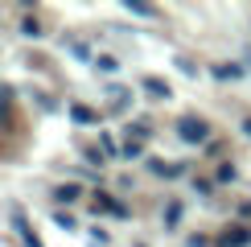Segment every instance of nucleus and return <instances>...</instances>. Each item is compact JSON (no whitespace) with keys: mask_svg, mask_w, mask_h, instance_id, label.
Listing matches in <instances>:
<instances>
[{"mask_svg":"<svg viewBox=\"0 0 251 247\" xmlns=\"http://www.w3.org/2000/svg\"><path fill=\"white\" fill-rule=\"evenodd\" d=\"M128 132H136V136H140V140H144V136H149V132H152V128H149V120H136V124H128Z\"/></svg>","mask_w":251,"mask_h":247,"instance_id":"9b49d317","label":"nucleus"},{"mask_svg":"<svg viewBox=\"0 0 251 247\" xmlns=\"http://www.w3.org/2000/svg\"><path fill=\"white\" fill-rule=\"evenodd\" d=\"M124 157H128V161L140 157V140H128V144H124Z\"/></svg>","mask_w":251,"mask_h":247,"instance_id":"2eb2a0df","label":"nucleus"},{"mask_svg":"<svg viewBox=\"0 0 251 247\" xmlns=\"http://www.w3.org/2000/svg\"><path fill=\"white\" fill-rule=\"evenodd\" d=\"M99 206H103V210H111V214H120V219L128 214V210H124V206H120L116 198H103V194H99Z\"/></svg>","mask_w":251,"mask_h":247,"instance_id":"1a4fd4ad","label":"nucleus"},{"mask_svg":"<svg viewBox=\"0 0 251 247\" xmlns=\"http://www.w3.org/2000/svg\"><path fill=\"white\" fill-rule=\"evenodd\" d=\"M70 116H75L78 124H95V111H91V107H82V103H75V107H70Z\"/></svg>","mask_w":251,"mask_h":247,"instance_id":"6e6552de","label":"nucleus"},{"mask_svg":"<svg viewBox=\"0 0 251 247\" xmlns=\"http://www.w3.org/2000/svg\"><path fill=\"white\" fill-rule=\"evenodd\" d=\"M124 8H132L136 17H156V8H152V4H144V0H128Z\"/></svg>","mask_w":251,"mask_h":247,"instance_id":"0eeeda50","label":"nucleus"},{"mask_svg":"<svg viewBox=\"0 0 251 247\" xmlns=\"http://www.w3.org/2000/svg\"><path fill=\"white\" fill-rule=\"evenodd\" d=\"M165 219H169L165 226H177V219H181V206H177V202H169V210H165Z\"/></svg>","mask_w":251,"mask_h":247,"instance_id":"f8f14e48","label":"nucleus"},{"mask_svg":"<svg viewBox=\"0 0 251 247\" xmlns=\"http://www.w3.org/2000/svg\"><path fill=\"white\" fill-rule=\"evenodd\" d=\"M214 74H218V78H235V74H239V66H218Z\"/></svg>","mask_w":251,"mask_h":247,"instance_id":"dca6fc26","label":"nucleus"},{"mask_svg":"<svg viewBox=\"0 0 251 247\" xmlns=\"http://www.w3.org/2000/svg\"><path fill=\"white\" fill-rule=\"evenodd\" d=\"M13 99H17L13 87H8V82H0V120H4V124L13 120Z\"/></svg>","mask_w":251,"mask_h":247,"instance_id":"f03ea898","label":"nucleus"},{"mask_svg":"<svg viewBox=\"0 0 251 247\" xmlns=\"http://www.w3.org/2000/svg\"><path fill=\"white\" fill-rule=\"evenodd\" d=\"M177 136H181L185 144H206L210 140V124H206L202 116H181L177 120Z\"/></svg>","mask_w":251,"mask_h":247,"instance_id":"f257e3e1","label":"nucleus"},{"mask_svg":"<svg viewBox=\"0 0 251 247\" xmlns=\"http://www.w3.org/2000/svg\"><path fill=\"white\" fill-rule=\"evenodd\" d=\"M144 91H149L152 99H169V95H173L169 82H161V78H144Z\"/></svg>","mask_w":251,"mask_h":247,"instance_id":"7ed1b4c3","label":"nucleus"},{"mask_svg":"<svg viewBox=\"0 0 251 247\" xmlns=\"http://www.w3.org/2000/svg\"><path fill=\"white\" fill-rule=\"evenodd\" d=\"M58 226H62V231H78V222L75 219H70V214H58V219H54Z\"/></svg>","mask_w":251,"mask_h":247,"instance_id":"4468645a","label":"nucleus"},{"mask_svg":"<svg viewBox=\"0 0 251 247\" xmlns=\"http://www.w3.org/2000/svg\"><path fill=\"white\" fill-rule=\"evenodd\" d=\"M239 173H235V165H218V181H235Z\"/></svg>","mask_w":251,"mask_h":247,"instance_id":"ddd939ff","label":"nucleus"},{"mask_svg":"<svg viewBox=\"0 0 251 247\" xmlns=\"http://www.w3.org/2000/svg\"><path fill=\"white\" fill-rule=\"evenodd\" d=\"M78 194H82V185L66 181V185H58V190H54V198H58V202H78Z\"/></svg>","mask_w":251,"mask_h":247,"instance_id":"20e7f679","label":"nucleus"},{"mask_svg":"<svg viewBox=\"0 0 251 247\" xmlns=\"http://www.w3.org/2000/svg\"><path fill=\"white\" fill-rule=\"evenodd\" d=\"M21 33H25V37H41V25L29 17V21H21Z\"/></svg>","mask_w":251,"mask_h":247,"instance_id":"9d476101","label":"nucleus"},{"mask_svg":"<svg viewBox=\"0 0 251 247\" xmlns=\"http://www.w3.org/2000/svg\"><path fill=\"white\" fill-rule=\"evenodd\" d=\"M13 226H17V235H21V239H25V247H41V239H37L33 231H29V222L21 219V214H17V222H13Z\"/></svg>","mask_w":251,"mask_h":247,"instance_id":"39448f33","label":"nucleus"},{"mask_svg":"<svg viewBox=\"0 0 251 247\" xmlns=\"http://www.w3.org/2000/svg\"><path fill=\"white\" fill-rule=\"evenodd\" d=\"M251 243V231H231V235H223V247H247Z\"/></svg>","mask_w":251,"mask_h":247,"instance_id":"423d86ee","label":"nucleus"},{"mask_svg":"<svg viewBox=\"0 0 251 247\" xmlns=\"http://www.w3.org/2000/svg\"><path fill=\"white\" fill-rule=\"evenodd\" d=\"M190 247H210V243H206V239H198V235H194V239H190Z\"/></svg>","mask_w":251,"mask_h":247,"instance_id":"f3484780","label":"nucleus"},{"mask_svg":"<svg viewBox=\"0 0 251 247\" xmlns=\"http://www.w3.org/2000/svg\"><path fill=\"white\" fill-rule=\"evenodd\" d=\"M243 132H247V136H251V120H243Z\"/></svg>","mask_w":251,"mask_h":247,"instance_id":"a211bd4d","label":"nucleus"}]
</instances>
